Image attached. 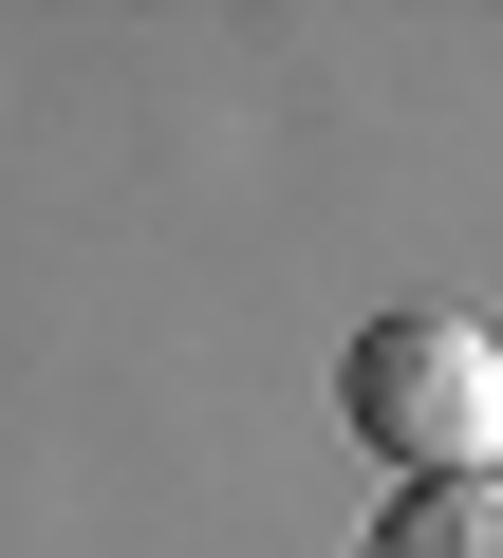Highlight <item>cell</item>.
<instances>
[{"label":"cell","instance_id":"obj_1","mask_svg":"<svg viewBox=\"0 0 503 558\" xmlns=\"http://www.w3.org/2000/svg\"><path fill=\"white\" fill-rule=\"evenodd\" d=\"M336 410H355L373 465H410V484H484V465H503V336L447 317V299H410V317L355 336Z\"/></svg>","mask_w":503,"mask_h":558},{"label":"cell","instance_id":"obj_2","mask_svg":"<svg viewBox=\"0 0 503 558\" xmlns=\"http://www.w3.org/2000/svg\"><path fill=\"white\" fill-rule=\"evenodd\" d=\"M373 558H503V465H484V484H410V502L373 521Z\"/></svg>","mask_w":503,"mask_h":558}]
</instances>
